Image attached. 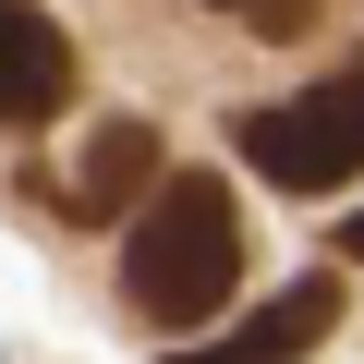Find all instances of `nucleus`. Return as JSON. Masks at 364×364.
I'll list each match as a JSON object with an SVG mask.
<instances>
[{
    "label": "nucleus",
    "mask_w": 364,
    "mask_h": 364,
    "mask_svg": "<svg viewBox=\"0 0 364 364\" xmlns=\"http://www.w3.org/2000/svg\"><path fill=\"white\" fill-rule=\"evenodd\" d=\"M122 219H134L122 231V304L146 328L195 340L207 316H231V291H243V207H231L219 170H158Z\"/></svg>",
    "instance_id": "1"
},
{
    "label": "nucleus",
    "mask_w": 364,
    "mask_h": 364,
    "mask_svg": "<svg viewBox=\"0 0 364 364\" xmlns=\"http://www.w3.org/2000/svg\"><path fill=\"white\" fill-rule=\"evenodd\" d=\"M243 170L279 182V195H340V182H364V61H340L304 97L243 109Z\"/></svg>",
    "instance_id": "2"
},
{
    "label": "nucleus",
    "mask_w": 364,
    "mask_h": 364,
    "mask_svg": "<svg viewBox=\"0 0 364 364\" xmlns=\"http://www.w3.org/2000/svg\"><path fill=\"white\" fill-rule=\"evenodd\" d=\"M146 182H158V122H146V109H109V122L73 146V170H25V207H49V219H73V231H109Z\"/></svg>",
    "instance_id": "3"
},
{
    "label": "nucleus",
    "mask_w": 364,
    "mask_h": 364,
    "mask_svg": "<svg viewBox=\"0 0 364 364\" xmlns=\"http://www.w3.org/2000/svg\"><path fill=\"white\" fill-rule=\"evenodd\" d=\"M328 328H340V279H328V267H304V279H291V291H267L255 316H207L182 364H304Z\"/></svg>",
    "instance_id": "4"
},
{
    "label": "nucleus",
    "mask_w": 364,
    "mask_h": 364,
    "mask_svg": "<svg viewBox=\"0 0 364 364\" xmlns=\"http://www.w3.org/2000/svg\"><path fill=\"white\" fill-rule=\"evenodd\" d=\"M73 109V37L37 0H0V134H37Z\"/></svg>",
    "instance_id": "5"
},
{
    "label": "nucleus",
    "mask_w": 364,
    "mask_h": 364,
    "mask_svg": "<svg viewBox=\"0 0 364 364\" xmlns=\"http://www.w3.org/2000/svg\"><path fill=\"white\" fill-rule=\"evenodd\" d=\"M207 13H243L255 37H304V25H316V0H207Z\"/></svg>",
    "instance_id": "6"
},
{
    "label": "nucleus",
    "mask_w": 364,
    "mask_h": 364,
    "mask_svg": "<svg viewBox=\"0 0 364 364\" xmlns=\"http://www.w3.org/2000/svg\"><path fill=\"white\" fill-rule=\"evenodd\" d=\"M340 255H352V267H364V207H352V219H340Z\"/></svg>",
    "instance_id": "7"
}]
</instances>
